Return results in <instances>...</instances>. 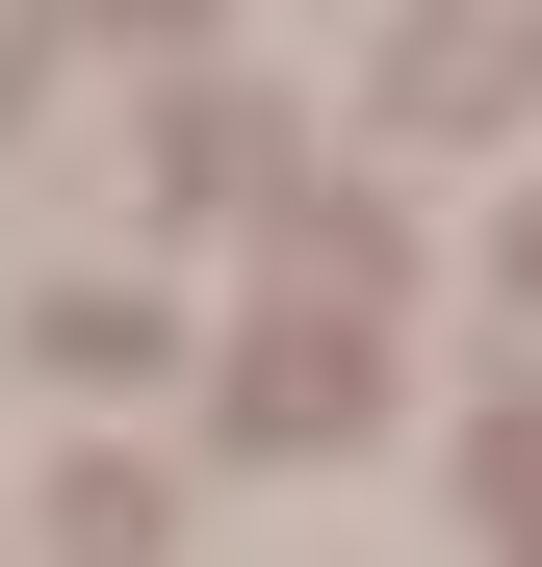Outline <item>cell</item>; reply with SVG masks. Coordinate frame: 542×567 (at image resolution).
Returning a JSON list of instances; mask_svg holds the SVG:
<instances>
[{
  "label": "cell",
  "instance_id": "obj_1",
  "mask_svg": "<svg viewBox=\"0 0 542 567\" xmlns=\"http://www.w3.org/2000/svg\"><path fill=\"white\" fill-rule=\"evenodd\" d=\"M361 413H388V361H361V310H285V336L233 361V439H361Z\"/></svg>",
  "mask_w": 542,
  "mask_h": 567
},
{
  "label": "cell",
  "instance_id": "obj_2",
  "mask_svg": "<svg viewBox=\"0 0 542 567\" xmlns=\"http://www.w3.org/2000/svg\"><path fill=\"white\" fill-rule=\"evenodd\" d=\"M388 104H413V130H491V104H542V27H413V52H388Z\"/></svg>",
  "mask_w": 542,
  "mask_h": 567
},
{
  "label": "cell",
  "instance_id": "obj_3",
  "mask_svg": "<svg viewBox=\"0 0 542 567\" xmlns=\"http://www.w3.org/2000/svg\"><path fill=\"white\" fill-rule=\"evenodd\" d=\"M27 361H52V388H130V361H181V336L130 310V284H52V310H27Z\"/></svg>",
  "mask_w": 542,
  "mask_h": 567
},
{
  "label": "cell",
  "instance_id": "obj_4",
  "mask_svg": "<svg viewBox=\"0 0 542 567\" xmlns=\"http://www.w3.org/2000/svg\"><path fill=\"white\" fill-rule=\"evenodd\" d=\"M52 567H155V464H78V491H52Z\"/></svg>",
  "mask_w": 542,
  "mask_h": 567
}]
</instances>
